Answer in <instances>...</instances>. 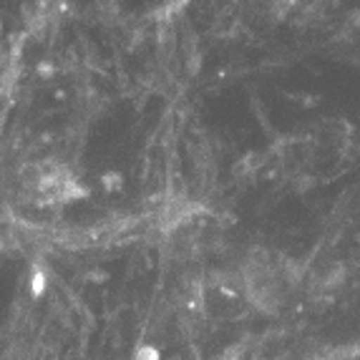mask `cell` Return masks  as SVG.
Segmentation results:
<instances>
[{
    "label": "cell",
    "instance_id": "obj_1",
    "mask_svg": "<svg viewBox=\"0 0 360 360\" xmlns=\"http://www.w3.org/2000/svg\"><path fill=\"white\" fill-rule=\"evenodd\" d=\"M25 189L36 205H63V202L84 197V189L78 186L76 176L58 164H43L28 172Z\"/></svg>",
    "mask_w": 360,
    "mask_h": 360
}]
</instances>
